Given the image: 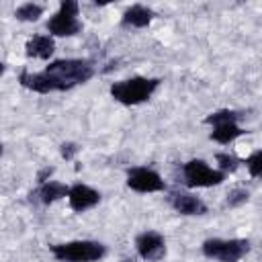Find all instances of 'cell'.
<instances>
[{
  "label": "cell",
  "instance_id": "cell-5",
  "mask_svg": "<svg viewBox=\"0 0 262 262\" xmlns=\"http://www.w3.org/2000/svg\"><path fill=\"white\" fill-rule=\"evenodd\" d=\"M80 4L74 0H61L59 10L47 20V31L51 37H72L78 35L82 29V23L78 20Z\"/></svg>",
  "mask_w": 262,
  "mask_h": 262
},
{
  "label": "cell",
  "instance_id": "cell-3",
  "mask_svg": "<svg viewBox=\"0 0 262 262\" xmlns=\"http://www.w3.org/2000/svg\"><path fill=\"white\" fill-rule=\"evenodd\" d=\"M45 72L55 76L66 90H72L78 84H86L94 76V66L88 59H53Z\"/></svg>",
  "mask_w": 262,
  "mask_h": 262
},
{
  "label": "cell",
  "instance_id": "cell-16",
  "mask_svg": "<svg viewBox=\"0 0 262 262\" xmlns=\"http://www.w3.org/2000/svg\"><path fill=\"white\" fill-rule=\"evenodd\" d=\"M43 6L41 4H35V2H27V4H20L16 10H14V16L16 20H23V23H35L39 20V16L43 14Z\"/></svg>",
  "mask_w": 262,
  "mask_h": 262
},
{
  "label": "cell",
  "instance_id": "cell-19",
  "mask_svg": "<svg viewBox=\"0 0 262 262\" xmlns=\"http://www.w3.org/2000/svg\"><path fill=\"white\" fill-rule=\"evenodd\" d=\"M215 160H217V164H219V170L223 172V174H229V172H235L237 170V166H239V160L235 158V156H231V154H217L215 156Z\"/></svg>",
  "mask_w": 262,
  "mask_h": 262
},
{
  "label": "cell",
  "instance_id": "cell-8",
  "mask_svg": "<svg viewBox=\"0 0 262 262\" xmlns=\"http://www.w3.org/2000/svg\"><path fill=\"white\" fill-rule=\"evenodd\" d=\"M18 82L20 86L33 90V92H39V94H49V92H66V86L55 78L51 76L49 72H20L18 76Z\"/></svg>",
  "mask_w": 262,
  "mask_h": 262
},
{
  "label": "cell",
  "instance_id": "cell-13",
  "mask_svg": "<svg viewBox=\"0 0 262 262\" xmlns=\"http://www.w3.org/2000/svg\"><path fill=\"white\" fill-rule=\"evenodd\" d=\"M29 57H39V59H49L55 51V41L51 35H35L27 41L25 45Z\"/></svg>",
  "mask_w": 262,
  "mask_h": 262
},
{
  "label": "cell",
  "instance_id": "cell-1",
  "mask_svg": "<svg viewBox=\"0 0 262 262\" xmlns=\"http://www.w3.org/2000/svg\"><path fill=\"white\" fill-rule=\"evenodd\" d=\"M158 86H160V78L135 76V78L113 82L111 84V96L125 106H135V104L149 100L151 94L158 90Z\"/></svg>",
  "mask_w": 262,
  "mask_h": 262
},
{
  "label": "cell",
  "instance_id": "cell-9",
  "mask_svg": "<svg viewBox=\"0 0 262 262\" xmlns=\"http://www.w3.org/2000/svg\"><path fill=\"white\" fill-rule=\"evenodd\" d=\"M135 250H137V254H139L143 260H147V262H158V260H162L164 254H166V239H164L162 233L147 229V231H143V233H139V235L135 237Z\"/></svg>",
  "mask_w": 262,
  "mask_h": 262
},
{
  "label": "cell",
  "instance_id": "cell-15",
  "mask_svg": "<svg viewBox=\"0 0 262 262\" xmlns=\"http://www.w3.org/2000/svg\"><path fill=\"white\" fill-rule=\"evenodd\" d=\"M242 133H244V129L235 121H231V123H219V125H213L211 139L217 141V143H221V145H227L233 139H237Z\"/></svg>",
  "mask_w": 262,
  "mask_h": 262
},
{
  "label": "cell",
  "instance_id": "cell-18",
  "mask_svg": "<svg viewBox=\"0 0 262 262\" xmlns=\"http://www.w3.org/2000/svg\"><path fill=\"white\" fill-rule=\"evenodd\" d=\"M246 168H248L250 176L262 178V149H256L246 158Z\"/></svg>",
  "mask_w": 262,
  "mask_h": 262
},
{
  "label": "cell",
  "instance_id": "cell-17",
  "mask_svg": "<svg viewBox=\"0 0 262 262\" xmlns=\"http://www.w3.org/2000/svg\"><path fill=\"white\" fill-rule=\"evenodd\" d=\"M237 119H239V115H237L235 111L221 108V111H215V113L207 115V117H205V123H207V125H219V123H231V121L237 123Z\"/></svg>",
  "mask_w": 262,
  "mask_h": 262
},
{
  "label": "cell",
  "instance_id": "cell-14",
  "mask_svg": "<svg viewBox=\"0 0 262 262\" xmlns=\"http://www.w3.org/2000/svg\"><path fill=\"white\" fill-rule=\"evenodd\" d=\"M37 194H39V199H41L43 205H51V203L68 196L70 194V186H66L63 182H57V180H49V182H45V184L39 186Z\"/></svg>",
  "mask_w": 262,
  "mask_h": 262
},
{
  "label": "cell",
  "instance_id": "cell-22",
  "mask_svg": "<svg viewBox=\"0 0 262 262\" xmlns=\"http://www.w3.org/2000/svg\"><path fill=\"white\" fill-rule=\"evenodd\" d=\"M51 174H53V168H49V166H47V168H43V170L37 174V182H39V184L49 182V176H51Z\"/></svg>",
  "mask_w": 262,
  "mask_h": 262
},
{
  "label": "cell",
  "instance_id": "cell-6",
  "mask_svg": "<svg viewBox=\"0 0 262 262\" xmlns=\"http://www.w3.org/2000/svg\"><path fill=\"white\" fill-rule=\"evenodd\" d=\"M182 174H184V182L190 188H209V186H217L225 180L227 174H223L219 168H211L205 160H188L182 166Z\"/></svg>",
  "mask_w": 262,
  "mask_h": 262
},
{
  "label": "cell",
  "instance_id": "cell-4",
  "mask_svg": "<svg viewBox=\"0 0 262 262\" xmlns=\"http://www.w3.org/2000/svg\"><path fill=\"white\" fill-rule=\"evenodd\" d=\"M201 250L207 258H213L219 262H237L250 252V242L239 239V237H231V239L211 237L203 242Z\"/></svg>",
  "mask_w": 262,
  "mask_h": 262
},
{
  "label": "cell",
  "instance_id": "cell-7",
  "mask_svg": "<svg viewBox=\"0 0 262 262\" xmlns=\"http://www.w3.org/2000/svg\"><path fill=\"white\" fill-rule=\"evenodd\" d=\"M127 186L135 192H160L166 188V182L156 170L147 166H135L127 172Z\"/></svg>",
  "mask_w": 262,
  "mask_h": 262
},
{
  "label": "cell",
  "instance_id": "cell-20",
  "mask_svg": "<svg viewBox=\"0 0 262 262\" xmlns=\"http://www.w3.org/2000/svg\"><path fill=\"white\" fill-rule=\"evenodd\" d=\"M250 199V192L246 188H233L229 194H227V207H237L242 203H246Z\"/></svg>",
  "mask_w": 262,
  "mask_h": 262
},
{
  "label": "cell",
  "instance_id": "cell-2",
  "mask_svg": "<svg viewBox=\"0 0 262 262\" xmlns=\"http://www.w3.org/2000/svg\"><path fill=\"white\" fill-rule=\"evenodd\" d=\"M49 252L57 262H98L100 258H104L106 248L100 242L74 239V242L53 244L49 246Z\"/></svg>",
  "mask_w": 262,
  "mask_h": 262
},
{
  "label": "cell",
  "instance_id": "cell-10",
  "mask_svg": "<svg viewBox=\"0 0 262 262\" xmlns=\"http://www.w3.org/2000/svg\"><path fill=\"white\" fill-rule=\"evenodd\" d=\"M68 203H70L72 211L84 213V211H88V209H92V207H96V205L100 203V192L94 190V188L88 186V184L76 182L74 186H70Z\"/></svg>",
  "mask_w": 262,
  "mask_h": 262
},
{
  "label": "cell",
  "instance_id": "cell-11",
  "mask_svg": "<svg viewBox=\"0 0 262 262\" xmlns=\"http://www.w3.org/2000/svg\"><path fill=\"white\" fill-rule=\"evenodd\" d=\"M170 205L174 207V211H178L180 215H205L207 213V205L192 192H184V190H176L170 194Z\"/></svg>",
  "mask_w": 262,
  "mask_h": 262
},
{
  "label": "cell",
  "instance_id": "cell-12",
  "mask_svg": "<svg viewBox=\"0 0 262 262\" xmlns=\"http://www.w3.org/2000/svg\"><path fill=\"white\" fill-rule=\"evenodd\" d=\"M154 18V10L143 6V4H133L129 6L125 12H123V18H121V25L123 27H133V29H143L151 23Z\"/></svg>",
  "mask_w": 262,
  "mask_h": 262
},
{
  "label": "cell",
  "instance_id": "cell-21",
  "mask_svg": "<svg viewBox=\"0 0 262 262\" xmlns=\"http://www.w3.org/2000/svg\"><path fill=\"white\" fill-rule=\"evenodd\" d=\"M78 143H74V141H66V143H61V147H59V151H61V158L63 160H74V156L78 154Z\"/></svg>",
  "mask_w": 262,
  "mask_h": 262
}]
</instances>
